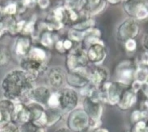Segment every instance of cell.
I'll return each instance as SVG.
<instances>
[{
	"instance_id": "cell-35",
	"label": "cell",
	"mask_w": 148,
	"mask_h": 132,
	"mask_svg": "<svg viewBox=\"0 0 148 132\" xmlns=\"http://www.w3.org/2000/svg\"><path fill=\"white\" fill-rule=\"evenodd\" d=\"M81 132H108L106 130L103 129H100V128H95L93 127H87L86 129L83 130Z\"/></svg>"
},
{
	"instance_id": "cell-19",
	"label": "cell",
	"mask_w": 148,
	"mask_h": 132,
	"mask_svg": "<svg viewBox=\"0 0 148 132\" xmlns=\"http://www.w3.org/2000/svg\"><path fill=\"white\" fill-rule=\"evenodd\" d=\"M59 108H49L45 109L46 126H51L61 120L63 115Z\"/></svg>"
},
{
	"instance_id": "cell-3",
	"label": "cell",
	"mask_w": 148,
	"mask_h": 132,
	"mask_svg": "<svg viewBox=\"0 0 148 132\" xmlns=\"http://www.w3.org/2000/svg\"><path fill=\"white\" fill-rule=\"evenodd\" d=\"M58 108L63 113H69L75 109L79 104V97L75 89L70 87L60 89L56 91Z\"/></svg>"
},
{
	"instance_id": "cell-24",
	"label": "cell",
	"mask_w": 148,
	"mask_h": 132,
	"mask_svg": "<svg viewBox=\"0 0 148 132\" xmlns=\"http://www.w3.org/2000/svg\"><path fill=\"white\" fill-rule=\"evenodd\" d=\"M20 132H45L44 127L35 124L32 122H28L20 126Z\"/></svg>"
},
{
	"instance_id": "cell-7",
	"label": "cell",
	"mask_w": 148,
	"mask_h": 132,
	"mask_svg": "<svg viewBox=\"0 0 148 132\" xmlns=\"http://www.w3.org/2000/svg\"><path fill=\"white\" fill-rule=\"evenodd\" d=\"M51 93L46 86L39 85L34 86L28 93L27 98L34 102L38 103L43 106L47 105L49 100Z\"/></svg>"
},
{
	"instance_id": "cell-12",
	"label": "cell",
	"mask_w": 148,
	"mask_h": 132,
	"mask_svg": "<svg viewBox=\"0 0 148 132\" xmlns=\"http://www.w3.org/2000/svg\"><path fill=\"white\" fill-rule=\"evenodd\" d=\"M15 102L4 98L0 100V129L12 121Z\"/></svg>"
},
{
	"instance_id": "cell-4",
	"label": "cell",
	"mask_w": 148,
	"mask_h": 132,
	"mask_svg": "<svg viewBox=\"0 0 148 132\" xmlns=\"http://www.w3.org/2000/svg\"><path fill=\"white\" fill-rule=\"evenodd\" d=\"M89 123V118L83 109L76 108L69 113L67 117V127L73 132H81Z\"/></svg>"
},
{
	"instance_id": "cell-21",
	"label": "cell",
	"mask_w": 148,
	"mask_h": 132,
	"mask_svg": "<svg viewBox=\"0 0 148 132\" xmlns=\"http://www.w3.org/2000/svg\"><path fill=\"white\" fill-rule=\"evenodd\" d=\"M136 99L134 91L127 90L123 94L119 101V106L123 109L130 108L135 102Z\"/></svg>"
},
{
	"instance_id": "cell-27",
	"label": "cell",
	"mask_w": 148,
	"mask_h": 132,
	"mask_svg": "<svg viewBox=\"0 0 148 132\" xmlns=\"http://www.w3.org/2000/svg\"><path fill=\"white\" fill-rule=\"evenodd\" d=\"M0 132H20V126L11 121L1 129Z\"/></svg>"
},
{
	"instance_id": "cell-9",
	"label": "cell",
	"mask_w": 148,
	"mask_h": 132,
	"mask_svg": "<svg viewBox=\"0 0 148 132\" xmlns=\"http://www.w3.org/2000/svg\"><path fill=\"white\" fill-rule=\"evenodd\" d=\"M66 73L62 67H53L49 69L47 74L48 83L52 87L60 89L66 82Z\"/></svg>"
},
{
	"instance_id": "cell-15",
	"label": "cell",
	"mask_w": 148,
	"mask_h": 132,
	"mask_svg": "<svg viewBox=\"0 0 148 132\" xmlns=\"http://www.w3.org/2000/svg\"><path fill=\"white\" fill-rule=\"evenodd\" d=\"M31 49V39L27 35L18 37L15 42L14 51L16 55L21 57L27 56Z\"/></svg>"
},
{
	"instance_id": "cell-1",
	"label": "cell",
	"mask_w": 148,
	"mask_h": 132,
	"mask_svg": "<svg viewBox=\"0 0 148 132\" xmlns=\"http://www.w3.org/2000/svg\"><path fill=\"white\" fill-rule=\"evenodd\" d=\"M34 79L24 70L14 69L9 71L3 78L1 87L5 98L14 102H21L35 86Z\"/></svg>"
},
{
	"instance_id": "cell-31",
	"label": "cell",
	"mask_w": 148,
	"mask_h": 132,
	"mask_svg": "<svg viewBox=\"0 0 148 132\" xmlns=\"http://www.w3.org/2000/svg\"><path fill=\"white\" fill-rule=\"evenodd\" d=\"M134 132H148V127L143 122H138L134 129Z\"/></svg>"
},
{
	"instance_id": "cell-29",
	"label": "cell",
	"mask_w": 148,
	"mask_h": 132,
	"mask_svg": "<svg viewBox=\"0 0 148 132\" xmlns=\"http://www.w3.org/2000/svg\"><path fill=\"white\" fill-rule=\"evenodd\" d=\"M147 16H148V9L143 2L142 3L139 7L135 14V16L138 19H142L146 18Z\"/></svg>"
},
{
	"instance_id": "cell-11",
	"label": "cell",
	"mask_w": 148,
	"mask_h": 132,
	"mask_svg": "<svg viewBox=\"0 0 148 132\" xmlns=\"http://www.w3.org/2000/svg\"><path fill=\"white\" fill-rule=\"evenodd\" d=\"M12 121L20 126L31 121V112L27 104L21 102H15Z\"/></svg>"
},
{
	"instance_id": "cell-22",
	"label": "cell",
	"mask_w": 148,
	"mask_h": 132,
	"mask_svg": "<svg viewBox=\"0 0 148 132\" xmlns=\"http://www.w3.org/2000/svg\"><path fill=\"white\" fill-rule=\"evenodd\" d=\"M11 60V54L8 46L0 43V68L7 67Z\"/></svg>"
},
{
	"instance_id": "cell-6",
	"label": "cell",
	"mask_w": 148,
	"mask_h": 132,
	"mask_svg": "<svg viewBox=\"0 0 148 132\" xmlns=\"http://www.w3.org/2000/svg\"><path fill=\"white\" fill-rule=\"evenodd\" d=\"M90 82L89 74L84 68L68 71L66 76V82L69 87L73 89H83L88 85Z\"/></svg>"
},
{
	"instance_id": "cell-36",
	"label": "cell",
	"mask_w": 148,
	"mask_h": 132,
	"mask_svg": "<svg viewBox=\"0 0 148 132\" xmlns=\"http://www.w3.org/2000/svg\"><path fill=\"white\" fill-rule=\"evenodd\" d=\"M39 7L42 9H46L50 4L49 1H38Z\"/></svg>"
},
{
	"instance_id": "cell-39",
	"label": "cell",
	"mask_w": 148,
	"mask_h": 132,
	"mask_svg": "<svg viewBox=\"0 0 148 132\" xmlns=\"http://www.w3.org/2000/svg\"><path fill=\"white\" fill-rule=\"evenodd\" d=\"M143 44L145 46V48H146L147 49H148V34L146 35L144 39H143Z\"/></svg>"
},
{
	"instance_id": "cell-10",
	"label": "cell",
	"mask_w": 148,
	"mask_h": 132,
	"mask_svg": "<svg viewBox=\"0 0 148 132\" xmlns=\"http://www.w3.org/2000/svg\"><path fill=\"white\" fill-rule=\"evenodd\" d=\"M139 26L136 21L132 19L125 20L119 26L118 34L120 38L126 41L132 39L138 34Z\"/></svg>"
},
{
	"instance_id": "cell-40",
	"label": "cell",
	"mask_w": 148,
	"mask_h": 132,
	"mask_svg": "<svg viewBox=\"0 0 148 132\" xmlns=\"http://www.w3.org/2000/svg\"><path fill=\"white\" fill-rule=\"evenodd\" d=\"M108 2H109L110 3H113V4H115V3H117V2H119L120 1H113V0H112V1H108Z\"/></svg>"
},
{
	"instance_id": "cell-38",
	"label": "cell",
	"mask_w": 148,
	"mask_h": 132,
	"mask_svg": "<svg viewBox=\"0 0 148 132\" xmlns=\"http://www.w3.org/2000/svg\"><path fill=\"white\" fill-rule=\"evenodd\" d=\"M142 87L144 93L148 97V82H143Z\"/></svg>"
},
{
	"instance_id": "cell-32",
	"label": "cell",
	"mask_w": 148,
	"mask_h": 132,
	"mask_svg": "<svg viewBox=\"0 0 148 132\" xmlns=\"http://www.w3.org/2000/svg\"><path fill=\"white\" fill-rule=\"evenodd\" d=\"M136 42L134 39H128L125 42V47L129 51H133L136 48Z\"/></svg>"
},
{
	"instance_id": "cell-18",
	"label": "cell",
	"mask_w": 148,
	"mask_h": 132,
	"mask_svg": "<svg viewBox=\"0 0 148 132\" xmlns=\"http://www.w3.org/2000/svg\"><path fill=\"white\" fill-rule=\"evenodd\" d=\"M105 6L103 1H86L82 11L86 15H94L101 12Z\"/></svg>"
},
{
	"instance_id": "cell-8",
	"label": "cell",
	"mask_w": 148,
	"mask_h": 132,
	"mask_svg": "<svg viewBox=\"0 0 148 132\" xmlns=\"http://www.w3.org/2000/svg\"><path fill=\"white\" fill-rule=\"evenodd\" d=\"M83 109L88 118L94 122L99 119L102 113V107L94 96L85 97L83 102Z\"/></svg>"
},
{
	"instance_id": "cell-2",
	"label": "cell",
	"mask_w": 148,
	"mask_h": 132,
	"mask_svg": "<svg viewBox=\"0 0 148 132\" xmlns=\"http://www.w3.org/2000/svg\"><path fill=\"white\" fill-rule=\"evenodd\" d=\"M20 67L35 80L47 70L46 52L37 47L31 48L27 56L21 58Z\"/></svg>"
},
{
	"instance_id": "cell-13",
	"label": "cell",
	"mask_w": 148,
	"mask_h": 132,
	"mask_svg": "<svg viewBox=\"0 0 148 132\" xmlns=\"http://www.w3.org/2000/svg\"><path fill=\"white\" fill-rule=\"evenodd\" d=\"M27 105L31 112V122L43 127L46 126L45 107L34 102H31Z\"/></svg>"
},
{
	"instance_id": "cell-37",
	"label": "cell",
	"mask_w": 148,
	"mask_h": 132,
	"mask_svg": "<svg viewBox=\"0 0 148 132\" xmlns=\"http://www.w3.org/2000/svg\"><path fill=\"white\" fill-rule=\"evenodd\" d=\"M55 132H73L71 129H69L67 126L66 127H61L57 129Z\"/></svg>"
},
{
	"instance_id": "cell-25",
	"label": "cell",
	"mask_w": 148,
	"mask_h": 132,
	"mask_svg": "<svg viewBox=\"0 0 148 132\" xmlns=\"http://www.w3.org/2000/svg\"><path fill=\"white\" fill-rule=\"evenodd\" d=\"M94 24V21L91 19H87L81 21L77 22L73 24L72 29L75 30L84 31L93 27Z\"/></svg>"
},
{
	"instance_id": "cell-41",
	"label": "cell",
	"mask_w": 148,
	"mask_h": 132,
	"mask_svg": "<svg viewBox=\"0 0 148 132\" xmlns=\"http://www.w3.org/2000/svg\"><path fill=\"white\" fill-rule=\"evenodd\" d=\"M146 62H147V64H148V57H147V60H146Z\"/></svg>"
},
{
	"instance_id": "cell-33",
	"label": "cell",
	"mask_w": 148,
	"mask_h": 132,
	"mask_svg": "<svg viewBox=\"0 0 148 132\" xmlns=\"http://www.w3.org/2000/svg\"><path fill=\"white\" fill-rule=\"evenodd\" d=\"M62 47L64 52L71 50L72 47V41L68 38L62 40Z\"/></svg>"
},
{
	"instance_id": "cell-28",
	"label": "cell",
	"mask_w": 148,
	"mask_h": 132,
	"mask_svg": "<svg viewBox=\"0 0 148 132\" xmlns=\"http://www.w3.org/2000/svg\"><path fill=\"white\" fill-rule=\"evenodd\" d=\"M18 10V6L16 3H9L3 9V13L8 16H12Z\"/></svg>"
},
{
	"instance_id": "cell-17",
	"label": "cell",
	"mask_w": 148,
	"mask_h": 132,
	"mask_svg": "<svg viewBox=\"0 0 148 132\" xmlns=\"http://www.w3.org/2000/svg\"><path fill=\"white\" fill-rule=\"evenodd\" d=\"M108 72L102 67H96L91 70L89 74L90 80L94 86H103L108 79Z\"/></svg>"
},
{
	"instance_id": "cell-20",
	"label": "cell",
	"mask_w": 148,
	"mask_h": 132,
	"mask_svg": "<svg viewBox=\"0 0 148 132\" xmlns=\"http://www.w3.org/2000/svg\"><path fill=\"white\" fill-rule=\"evenodd\" d=\"M117 75L120 83L125 84L132 79L134 75L133 69L130 64H123L118 69Z\"/></svg>"
},
{
	"instance_id": "cell-14",
	"label": "cell",
	"mask_w": 148,
	"mask_h": 132,
	"mask_svg": "<svg viewBox=\"0 0 148 132\" xmlns=\"http://www.w3.org/2000/svg\"><path fill=\"white\" fill-rule=\"evenodd\" d=\"M86 53L88 61L94 64H99L106 56V52L102 43L90 45Z\"/></svg>"
},
{
	"instance_id": "cell-30",
	"label": "cell",
	"mask_w": 148,
	"mask_h": 132,
	"mask_svg": "<svg viewBox=\"0 0 148 132\" xmlns=\"http://www.w3.org/2000/svg\"><path fill=\"white\" fill-rule=\"evenodd\" d=\"M35 21L31 20L27 23H25L24 28L23 29V32L25 34H30L34 32L35 28Z\"/></svg>"
},
{
	"instance_id": "cell-5",
	"label": "cell",
	"mask_w": 148,
	"mask_h": 132,
	"mask_svg": "<svg viewBox=\"0 0 148 132\" xmlns=\"http://www.w3.org/2000/svg\"><path fill=\"white\" fill-rule=\"evenodd\" d=\"M88 63L86 52L79 47L71 49L66 57V64L68 71L84 68Z\"/></svg>"
},
{
	"instance_id": "cell-26",
	"label": "cell",
	"mask_w": 148,
	"mask_h": 132,
	"mask_svg": "<svg viewBox=\"0 0 148 132\" xmlns=\"http://www.w3.org/2000/svg\"><path fill=\"white\" fill-rule=\"evenodd\" d=\"M53 35L50 31H46L43 33L40 37V43L45 47H49L53 45L54 43Z\"/></svg>"
},
{
	"instance_id": "cell-34",
	"label": "cell",
	"mask_w": 148,
	"mask_h": 132,
	"mask_svg": "<svg viewBox=\"0 0 148 132\" xmlns=\"http://www.w3.org/2000/svg\"><path fill=\"white\" fill-rule=\"evenodd\" d=\"M8 32L7 27L4 20L0 21V38L2 37L6 32Z\"/></svg>"
},
{
	"instance_id": "cell-23",
	"label": "cell",
	"mask_w": 148,
	"mask_h": 132,
	"mask_svg": "<svg viewBox=\"0 0 148 132\" xmlns=\"http://www.w3.org/2000/svg\"><path fill=\"white\" fill-rule=\"evenodd\" d=\"M140 1H127L124 4V8L125 12L130 15L135 16L139 7L142 3Z\"/></svg>"
},
{
	"instance_id": "cell-16",
	"label": "cell",
	"mask_w": 148,
	"mask_h": 132,
	"mask_svg": "<svg viewBox=\"0 0 148 132\" xmlns=\"http://www.w3.org/2000/svg\"><path fill=\"white\" fill-rule=\"evenodd\" d=\"M122 84L121 83H109L105 85L107 98L111 104H114L119 102L122 91Z\"/></svg>"
}]
</instances>
